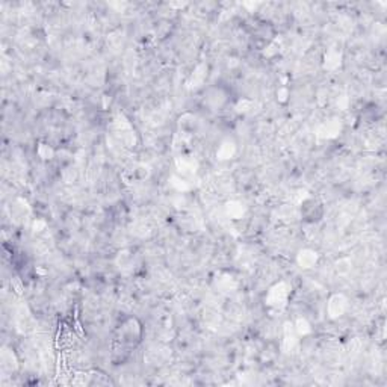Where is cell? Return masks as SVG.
Masks as SVG:
<instances>
[{
    "instance_id": "1",
    "label": "cell",
    "mask_w": 387,
    "mask_h": 387,
    "mask_svg": "<svg viewBox=\"0 0 387 387\" xmlns=\"http://www.w3.org/2000/svg\"><path fill=\"white\" fill-rule=\"evenodd\" d=\"M142 324L137 318H128L117 327L115 334V347L114 352H123V354L129 356V352L138 347L142 341Z\"/></svg>"
},
{
    "instance_id": "2",
    "label": "cell",
    "mask_w": 387,
    "mask_h": 387,
    "mask_svg": "<svg viewBox=\"0 0 387 387\" xmlns=\"http://www.w3.org/2000/svg\"><path fill=\"white\" fill-rule=\"evenodd\" d=\"M301 215L307 223H318L324 215L322 205L316 198H309L301 205Z\"/></svg>"
}]
</instances>
